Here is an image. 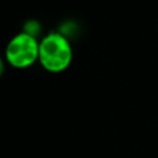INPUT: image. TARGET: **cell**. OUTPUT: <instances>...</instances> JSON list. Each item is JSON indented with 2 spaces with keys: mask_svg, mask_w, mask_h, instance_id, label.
<instances>
[{
  "mask_svg": "<svg viewBox=\"0 0 158 158\" xmlns=\"http://www.w3.org/2000/svg\"><path fill=\"white\" fill-rule=\"evenodd\" d=\"M73 51L69 41L59 32H51L40 42L38 60L49 73L64 72L72 63Z\"/></svg>",
  "mask_w": 158,
  "mask_h": 158,
  "instance_id": "cell-1",
  "label": "cell"
},
{
  "mask_svg": "<svg viewBox=\"0 0 158 158\" xmlns=\"http://www.w3.org/2000/svg\"><path fill=\"white\" fill-rule=\"evenodd\" d=\"M40 54V42L37 38L21 32L14 36L6 48L5 58L10 65L14 68H27L38 60Z\"/></svg>",
  "mask_w": 158,
  "mask_h": 158,
  "instance_id": "cell-2",
  "label": "cell"
},
{
  "mask_svg": "<svg viewBox=\"0 0 158 158\" xmlns=\"http://www.w3.org/2000/svg\"><path fill=\"white\" fill-rule=\"evenodd\" d=\"M22 32H25V33H27V35L37 38V36L41 32V23L37 20H28L23 25V31Z\"/></svg>",
  "mask_w": 158,
  "mask_h": 158,
  "instance_id": "cell-3",
  "label": "cell"
},
{
  "mask_svg": "<svg viewBox=\"0 0 158 158\" xmlns=\"http://www.w3.org/2000/svg\"><path fill=\"white\" fill-rule=\"evenodd\" d=\"M2 73H4V62H2V59L0 58V77H1Z\"/></svg>",
  "mask_w": 158,
  "mask_h": 158,
  "instance_id": "cell-4",
  "label": "cell"
}]
</instances>
